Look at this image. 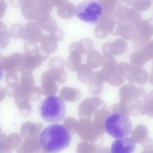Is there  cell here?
Returning a JSON list of instances; mask_svg holds the SVG:
<instances>
[{
	"instance_id": "1",
	"label": "cell",
	"mask_w": 153,
	"mask_h": 153,
	"mask_svg": "<svg viewBox=\"0 0 153 153\" xmlns=\"http://www.w3.org/2000/svg\"><path fill=\"white\" fill-rule=\"evenodd\" d=\"M72 135L63 125L52 124L40 134L39 142L43 149L48 153H58L64 151L71 144Z\"/></svg>"
},
{
	"instance_id": "2",
	"label": "cell",
	"mask_w": 153,
	"mask_h": 153,
	"mask_svg": "<svg viewBox=\"0 0 153 153\" xmlns=\"http://www.w3.org/2000/svg\"><path fill=\"white\" fill-rule=\"evenodd\" d=\"M40 116L48 123L61 122L65 118L66 106L62 99L51 95L43 100L39 107Z\"/></svg>"
},
{
	"instance_id": "3",
	"label": "cell",
	"mask_w": 153,
	"mask_h": 153,
	"mask_svg": "<svg viewBox=\"0 0 153 153\" xmlns=\"http://www.w3.org/2000/svg\"><path fill=\"white\" fill-rule=\"evenodd\" d=\"M107 133L116 139L125 138L131 133L132 125L127 115L117 112L107 118L105 124Z\"/></svg>"
},
{
	"instance_id": "4",
	"label": "cell",
	"mask_w": 153,
	"mask_h": 153,
	"mask_svg": "<svg viewBox=\"0 0 153 153\" xmlns=\"http://www.w3.org/2000/svg\"><path fill=\"white\" fill-rule=\"evenodd\" d=\"M103 13V7L100 1L88 0L82 1L76 5L74 14L78 19L84 22L97 24Z\"/></svg>"
},
{
	"instance_id": "5",
	"label": "cell",
	"mask_w": 153,
	"mask_h": 153,
	"mask_svg": "<svg viewBox=\"0 0 153 153\" xmlns=\"http://www.w3.org/2000/svg\"><path fill=\"white\" fill-rule=\"evenodd\" d=\"M136 35L133 43L136 49L141 50L153 36V26L147 20H141L135 25Z\"/></svg>"
},
{
	"instance_id": "6",
	"label": "cell",
	"mask_w": 153,
	"mask_h": 153,
	"mask_svg": "<svg viewBox=\"0 0 153 153\" xmlns=\"http://www.w3.org/2000/svg\"><path fill=\"white\" fill-rule=\"evenodd\" d=\"M121 68L123 75L131 83L139 85H144L147 83L148 74L143 67L132 64L124 63L121 65Z\"/></svg>"
},
{
	"instance_id": "7",
	"label": "cell",
	"mask_w": 153,
	"mask_h": 153,
	"mask_svg": "<svg viewBox=\"0 0 153 153\" xmlns=\"http://www.w3.org/2000/svg\"><path fill=\"white\" fill-rule=\"evenodd\" d=\"M153 58V40L149 41L142 50L136 51L131 54V63L137 66L144 65Z\"/></svg>"
},
{
	"instance_id": "8",
	"label": "cell",
	"mask_w": 153,
	"mask_h": 153,
	"mask_svg": "<svg viewBox=\"0 0 153 153\" xmlns=\"http://www.w3.org/2000/svg\"><path fill=\"white\" fill-rule=\"evenodd\" d=\"M146 91L143 87L130 83L122 88V96L126 101V104L131 106L132 102L143 99L146 95ZM130 108V107H129Z\"/></svg>"
},
{
	"instance_id": "9",
	"label": "cell",
	"mask_w": 153,
	"mask_h": 153,
	"mask_svg": "<svg viewBox=\"0 0 153 153\" xmlns=\"http://www.w3.org/2000/svg\"><path fill=\"white\" fill-rule=\"evenodd\" d=\"M136 145L132 138L129 137L116 140L111 147V153H134Z\"/></svg>"
},
{
	"instance_id": "10",
	"label": "cell",
	"mask_w": 153,
	"mask_h": 153,
	"mask_svg": "<svg viewBox=\"0 0 153 153\" xmlns=\"http://www.w3.org/2000/svg\"><path fill=\"white\" fill-rule=\"evenodd\" d=\"M149 132L145 125H138L134 129L131 135V138L135 143L137 144L143 143L148 138Z\"/></svg>"
},
{
	"instance_id": "11",
	"label": "cell",
	"mask_w": 153,
	"mask_h": 153,
	"mask_svg": "<svg viewBox=\"0 0 153 153\" xmlns=\"http://www.w3.org/2000/svg\"><path fill=\"white\" fill-rule=\"evenodd\" d=\"M122 18H124L127 22L135 25L137 22L142 20L141 12L136 10L134 8H128L126 7L122 10Z\"/></svg>"
},
{
	"instance_id": "12",
	"label": "cell",
	"mask_w": 153,
	"mask_h": 153,
	"mask_svg": "<svg viewBox=\"0 0 153 153\" xmlns=\"http://www.w3.org/2000/svg\"><path fill=\"white\" fill-rule=\"evenodd\" d=\"M143 110L148 116L153 118V90L144 97Z\"/></svg>"
},
{
	"instance_id": "13",
	"label": "cell",
	"mask_w": 153,
	"mask_h": 153,
	"mask_svg": "<svg viewBox=\"0 0 153 153\" xmlns=\"http://www.w3.org/2000/svg\"><path fill=\"white\" fill-rule=\"evenodd\" d=\"M128 2L129 4L134 7V9L140 12L145 11L150 9L152 4V1L148 0H135Z\"/></svg>"
},
{
	"instance_id": "14",
	"label": "cell",
	"mask_w": 153,
	"mask_h": 153,
	"mask_svg": "<svg viewBox=\"0 0 153 153\" xmlns=\"http://www.w3.org/2000/svg\"><path fill=\"white\" fill-rule=\"evenodd\" d=\"M123 37L127 40L134 39L136 35L135 25L131 23H127L123 25L122 28Z\"/></svg>"
},
{
	"instance_id": "15",
	"label": "cell",
	"mask_w": 153,
	"mask_h": 153,
	"mask_svg": "<svg viewBox=\"0 0 153 153\" xmlns=\"http://www.w3.org/2000/svg\"><path fill=\"white\" fill-rule=\"evenodd\" d=\"M7 144L11 151L15 150L19 147L22 140L20 137L17 134H13L7 137Z\"/></svg>"
},
{
	"instance_id": "16",
	"label": "cell",
	"mask_w": 153,
	"mask_h": 153,
	"mask_svg": "<svg viewBox=\"0 0 153 153\" xmlns=\"http://www.w3.org/2000/svg\"><path fill=\"white\" fill-rule=\"evenodd\" d=\"M143 99L132 103L129 108V113L134 116H138L144 113L143 110Z\"/></svg>"
},
{
	"instance_id": "17",
	"label": "cell",
	"mask_w": 153,
	"mask_h": 153,
	"mask_svg": "<svg viewBox=\"0 0 153 153\" xmlns=\"http://www.w3.org/2000/svg\"><path fill=\"white\" fill-rule=\"evenodd\" d=\"M7 137L5 134H0V153H11L7 144Z\"/></svg>"
},
{
	"instance_id": "18",
	"label": "cell",
	"mask_w": 153,
	"mask_h": 153,
	"mask_svg": "<svg viewBox=\"0 0 153 153\" xmlns=\"http://www.w3.org/2000/svg\"><path fill=\"white\" fill-rule=\"evenodd\" d=\"M143 147L145 150L151 151L153 149V139L152 138L146 139L143 143Z\"/></svg>"
},
{
	"instance_id": "19",
	"label": "cell",
	"mask_w": 153,
	"mask_h": 153,
	"mask_svg": "<svg viewBox=\"0 0 153 153\" xmlns=\"http://www.w3.org/2000/svg\"><path fill=\"white\" fill-rule=\"evenodd\" d=\"M150 81L151 84L153 85V69L151 72V75H150Z\"/></svg>"
},
{
	"instance_id": "20",
	"label": "cell",
	"mask_w": 153,
	"mask_h": 153,
	"mask_svg": "<svg viewBox=\"0 0 153 153\" xmlns=\"http://www.w3.org/2000/svg\"><path fill=\"white\" fill-rule=\"evenodd\" d=\"M3 76V73L2 71L1 66H0V81L2 78Z\"/></svg>"
},
{
	"instance_id": "21",
	"label": "cell",
	"mask_w": 153,
	"mask_h": 153,
	"mask_svg": "<svg viewBox=\"0 0 153 153\" xmlns=\"http://www.w3.org/2000/svg\"><path fill=\"white\" fill-rule=\"evenodd\" d=\"M141 153H152L151 151H147V150H145L143 151Z\"/></svg>"
},
{
	"instance_id": "22",
	"label": "cell",
	"mask_w": 153,
	"mask_h": 153,
	"mask_svg": "<svg viewBox=\"0 0 153 153\" xmlns=\"http://www.w3.org/2000/svg\"><path fill=\"white\" fill-rule=\"evenodd\" d=\"M151 151L152 153H153V149H152V150H151Z\"/></svg>"
},
{
	"instance_id": "23",
	"label": "cell",
	"mask_w": 153,
	"mask_h": 153,
	"mask_svg": "<svg viewBox=\"0 0 153 153\" xmlns=\"http://www.w3.org/2000/svg\"><path fill=\"white\" fill-rule=\"evenodd\" d=\"M1 127H0V134H1Z\"/></svg>"
},
{
	"instance_id": "24",
	"label": "cell",
	"mask_w": 153,
	"mask_h": 153,
	"mask_svg": "<svg viewBox=\"0 0 153 153\" xmlns=\"http://www.w3.org/2000/svg\"></svg>"
}]
</instances>
